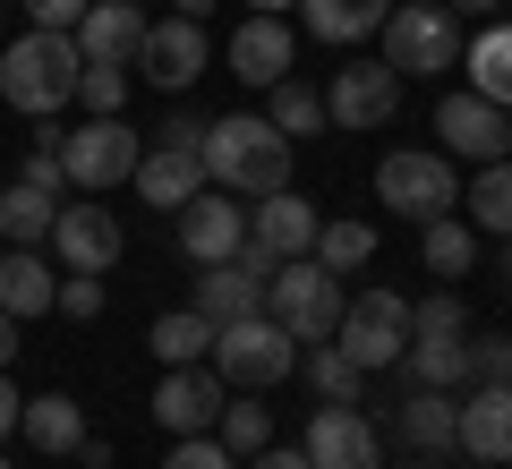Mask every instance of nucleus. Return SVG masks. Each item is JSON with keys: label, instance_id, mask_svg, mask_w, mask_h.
Returning <instances> with one entry per match:
<instances>
[{"label": "nucleus", "instance_id": "nucleus-45", "mask_svg": "<svg viewBox=\"0 0 512 469\" xmlns=\"http://www.w3.org/2000/svg\"><path fill=\"white\" fill-rule=\"evenodd\" d=\"M444 9H461V18H495V9H512V0H444Z\"/></svg>", "mask_w": 512, "mask_h": 469}, {"label": "nucleus", "instance_id": "nucleus-39", "mask_svg": "<svg viewBox=\"0 0 512 469\" xmlns=\"http://www.w3.org/2000/svg\"><path fill=\"white\" fill-rule=\"evenodd\" d=\"M461 359H470V384H512V342L495 333V342H461Z\"/></svg>", "mask_w": 512, "mask_h": 469}, {"label": "nucleus", "instance_id": "nucleus-1", "mask_svg": "<svg viewBox=\"0 0 512 469\" xmlns=\"http://www.w3.org/2000/svg\"><path fill=\"white\" fill-rule=\"evenodd\" d=\"M197 163H205V180L231 188V197H274V188H291V137H282L265 111H231V120H205Z\"/></svg>", "mask_w": 512, "mask_h": 469}, {"label": "nucleus", "instance_id": "nucleus-17", "mask_svg": "<svg viewBox=\"0 0 512 469\" xmlns=\"http://www.w3.org/2000/svg\"><path fill=\"white\" fill-rule=\"evenodd\" d=\"M214 418H222V376L214 367H163V384H154V427H171V435H214Z\"/></svg>", "mask_w": 512, "mask_h": 469}, {"label": "nucleus", "instance_id": "nucleus-22", "mask_svg": "<svg viewBox=\"0 0 512 469\" xmlns=\"http://www.w3.org/2000/svg\"><path fill=\"white\" fill-rule=\"evenodd\" d=\"M128 188H137L146 205H163V214H180V205H188V197L205 188V163L188 154V145H154V154H137Z\"/></svg>", "mask_w": 512, "mask_h": 469}, {"label": "nucleus", "instance_id": "nucleus-46", "mask_svg": "<svg viewBox=\"0 0 512 469\" xmlns=\"http://www.w3.org/2000/svg\"><path fill=\"white\" fill-rule=\"evenodd\" d=\"M214 9H222V0H171V18H197V26L214 18Z\"/></svg>", "mask_w": 512, "mask_h": 469}, {"label": "nucleus", "instance_id": "nucleus-52", "mask_svg": "<svg viewBox=\"0 0 512 469\" xmlns=\"http://www.w3.org/2000/svg\"><path fill=\"white\" fill-rule=\"evenodd\" d=\"M0 469H9V461H0Z\"/></svg>", "mask_w": 512, "mask_h": 469}, {"label": "nucleus", "instance_id": "nucleus-8", "mask_svg": "<svg viewBox=\"0 0 512 469\" xmlns=\"http://www.w3.org/2000/svg\"><path fill=\"white\" fill-rule=\"evenodd\" d=\"M137 128L111 111V120H86V128H69L60 137V171H69V197H94V188H120L128 171H137Z\"/></svg>", "mask_w": 512, "mask_h": 469}, {"label": "nucleus", "instance_id": "nucleus-28", "mask_svg": "<svg viewBox=\"0 0 512 469\" xmlns=\"http://www.w3.org/2000/svg\"><path fill=\"white\" fill-rule=\"evenodd\" d=\"M419 256H427V273H444V282H453V273L478 265V231H470L461 214H436V222H419Z\"/></svg>", "mask_w": 512, "mask_h": 469}, {"label": "nucleus", "instance_id": "nucleus-34", "mask_svg": "<svg viewBox=\"0 0 512 469\" xmlns=\"http://www.w3.org/2000/svg\"><path fill=\"white\" fill-rule=\"evenodd\" d=\"M265 94H274V111H265V120H274V128H282L291 145L325 128V94H316V86H299V77H282V86H265Z\"/></svg>", "mask_w": 512, "mask_h": 469}, {"label": "nucleus", "instance_id": "nucleus-49", "mask_svg": "<svg viewBox=\"0 0 512 469\" xmlns=\"http://www.w3.org/2000/svg\"><path fill=\"white\" fill-rule=\"evenodd\" d=\"M504 282H512V239H504Z\"/></svg>", "mask_w": 512, "mask_h": 469}, {"label": "nucleus", "instance_id": "nucleus-47", "mask_svg": "<svg viewBox=\"0 0 512 469\" xmlns=\"http://www.w3.org/2000/svg\"><path fill=\"white\" fill-rule=\"evenodd\" d=\"M18 359V316H0V367Z\"/></svg>", "mask_w": 512, "mask_h": 469}, {"label": "nucleus", "instance_id": "nucleus-11", "mask_svg": "<svg viewBox=\"0 0 512 469\" xmlns=\"http://www.w3.org/2000/svg\"><path fill=\"white\" fill-rule=\"evenodd\" d=\"M205 60H214V52H205V26L197 18H154L128 69L146 77V86H163V94H188L205 77Z\"/></svg>", "mask_w": 512, "mask_h": 469}, {"label": "nucleus", "instance_id": "nucleus-27", "mask_svg": "<svg viewBox=\"0 0 512 469\" xmlns=\"http://www.w3.org/2000/svg\"><path fill=\"white\" fill-rule=\"evenodd\" d=\"M18 435H26L35 452H77V444H86V410H77L69 393H35V401L18 410Z\"/></svg>", "mask_w": 512, "mask_h": 469}, {"label": "nucleus", "instance_id": "nucleus-13", "mask_svg": "<svg viewBox=\"0 0 512 469\" xmlns=\"http://www.w3.org/2000/svg\"><path fill=\"white\" fill-rule=\"evenodd\" d=\"M436 137L453 163H504L512 154V111H495L487 94H444L436 103Z\"/></svg>", "mask_w": 512, "mask_h": 469}, {"label": "nucleus", "instance_id": "nucleus-2", "mask_svg": "<svg viewBox=\"0 0 512 469\" xmlns=\"http://www.w3.org/2000/svg\"><path fill=\"white\" fill-rule=\"evenodd\" d=\"M77 69H86V52H77L69 35H18L9 52H0V103L26 111V120H52V111L77 103Z\"/></svg>", "mask_w": 512, "mask_h": 469}, {"label": "nucleus", "instance_id": "nucleus-12", "mask_svg": "<svg viewBox=\"0 0 512 469\" xmlns=\"http://www.w3.org/2000/svg\"><path fill=\"white\" fill-rule=\"evenodd\" d=\"M265 282H274V256H265V248L222 256V265H205V273H197V316H214V325L265 316Z\"/></svg>", "mask_w": 512, "mask_h": 469}, {"label": "nucleus", "instance_id": "nucleus-29", "mask_svg": "<svg viewBox=\"0 0 512 469\" xmlns=\"http://www.w3.org/2000/svg\"><path fill=\"white\" fill-rule=\"evenodd\" d=\"M52 214H60V205L35 197L26 180L0 188V239H9V248H43V239H52Z\"/></svg>", "mask_w": 512, "mask_h": 469}, {"label": "nucleus", "instance_id": "nucleus-16", "mask_svg": "<svg viewBox=\"0 0 512 469\" xmlns=\"http://www.w3.org/2000/svg\"><path fill=\"white\" fill-rule=\"evenodd\" d=\"M316 231H325V214H316L299 188H274V197H256V205H248V248H265L274 265L316 256Z\"/></svg>", "mask_w": 512, "mask_h": 469}, {"label": "nucleus", "instance_id": "nucleus-30", "mask_svg": "<svg viewBox=\"0 0 512 469\" xmlns=\"http://www.w3.org/2000/svg\"><path fill=\"white\" fill-rule=\"evenodd\" d=\"M154 359L163 367H197L205 350H214V316H197V307H180V316H154Z\"/></svg>", "mask_w": 512, "mask_h": 469}, {"label": "nucleus", "instance_id": "nucleus-31", "mask_svg": "<svg viewBox=\"0 0 512 469\" xmlns=\"http://www.w3.org/2000/svg\"><path fill=\"white\" fill-rule=\"evenodd\" d=\"M214 435H222V452H231V461H256V452L274 444V410H265L256 393H239V401H222Z\"/></svg>", "mask_w": 512, "mask_h": 469}, {"label": "nucleus", "instance_id": "nucleus-23", "mask_svg": "<svg viewBox=\"0 0 512 469\" xmlns=\"http://www.w3.org/2000/svg\"><path fill=\"white\" fill-rule=\"evenodd\" d=\"M52 290H60V273L43 265L35 248L0 256V316H18V325H26V316H52Z\"/></svg>", "mask_w": 512, "mask_h": 469}, {"label": "nucleus", "instance_id": "nucleus-18", "mask_svg": "<svg viewBox=\"0 0 512 469\" xmlns=\"http://www.w3.org/2000/svg\"><path fill=\"white\" fill-rule=\"evenodd\" d=\"M146 26H154V18L137 9V0H86V18L69 26V43L94 60V69H128L137 43H146Z\"/></svg>", "mask_w": 512, "mask_h": 469}, {"label": "nucleus", "instance_id": "nucleus-5", "mask_svg": "<svg viewBox=\"0 0 512 469\" xmlns=\"http://www.w3.org/2000/svg\"><path fill=\"white\" fill-rule=\"evenodd\" d=\"M205 367H214L231 393H265V384H282V376L299 367V342L274 325V316H239V325H214Z\"/></svg>", "mask_w": 512, "mask_h": 469}, {"label": "nucleus", "instance_id": "nucleus-40", "mask_svg": "<svg viewBox=\"0 0 512 469\" xmlns=\"http://www.w3.org/2000/svg\"><path fill=\"white\" fill-rule=\"evenodd\" d=\"M163 469H239V461H231V452H222V435H180Z\"/></svg>", "mask_w": 512, "mask_h": 469}, {"label": "nucleus", "instance_id": "nucleus-33", "mask_svg": "<svg viewBox=\"0 0 512 469\" xmlns=\"http://www.w3.org/2000/svg\"><path fill=\"white\" fill-rule=\"evenodd\" d=\"M367 256H376V222H325V231H316V265H325L333 282L359 273Z\"/></svg>", "mask_w": 512, "mask_h": 469}, {"label": "nucleus", "instance_id": "nucleus-21", "mask_svg": "<svg viewBox=\"0 0 512 469\" xmlns=\"http://www.w3.org/2000/svg\"><path fill=\"white\" fill-rule=\"evenodd\" d=\"M461 452L470 461H512V384H470L461 393Z\"/></svg>", "mask_w": 512, "mask_h": 469}, {"label": "nucleus", "instance_id": "nucleus-6", "mask_svg": "<svg viewBox=\"0 0 512 469\" xmlns=\"http://www.w3.org/2000/svg\"><path fill=\"white\" fill-rule=\"evenodd\" d=\"M342 299H350V290L333 282L316 256H291V265H274V282H265V316H274L291 342H333Z\"/></svg>", "mask_w": 512, "mask_h": 469}, {"label": "nucleus", "instance_id": "nucleus-15", "mask_svg": "<svg viewBox=\"0 0 512 469\" xmlns=\"http://www.w3.org/2000/svg\"><path fill=\"white\" fill-rule=\"evenodd\" d=\"M180 248L188 265H222V256L248 248V205H231V188H197L180 205Z\"/></svg>", "mask_w": 512, "mask_h": 469}, {"label": "nucleus", "instance_id": "nucleus-7", "mask_svg": "<svg viewBox=\"0 0 512 469\" xmlns=\"http://www.w3.org/2000/svg\"><path fill=\"white\" fill-rule=\"evenodd\" d=\"M333 350H342L359 376H384V367L410 350V299H402V290H359V299H342Z\"/></svg>", "mask_w": 512, "mask_h": 469}, {"label": "nucleus", "instance_id": "nucleus-25", "mask_svg": "<svg viewBox=\"0 0 512 469\" xmlns=\"http://www.w3.org/2000/svg\"><path fill=\"white\" fill-rule=\"evenodd\" d=\"M461 69H470V94H487L495 111H512V18H495L478 43H461Z\"/></svg>", "mask_w": 512, "mask_h": 469}, {"label": "nucleus", "instance_id": "nucleus-36", "mask_svg": "<svg viewBox=\"0 0 512 469\" xmlns=\"http://www.w3.org/2000/svg\"><path fill=\"white\" fill-rule=\"evenodd\" d=\"M77 103H86L94 120H111V111L128 103V69H94L86 60V69H77Z\"/></svg>", "mask_w": 512, "mask_h": 469}, {"label": "nucleus", "instance_id": "nucleus-50", "mask_svg": "<svg viewBox=\"0 0 512 469\" xmlns=\"http://www.w3.org/2000/svg\"><path fill=\"white\" fill-rule=\"evenodd\" d=\"M402 469H436V461H402Z\"/></svg>", "mask_w": 512, "mask_h": 469}, {"label": "nucleus", "instance_id": "nucleus-9", "mask_svg": "<svg viewBox=\"0 0 512 469\" xmlns=\"http://www.w3.org/2000/svg\"><path fill=\"white\" fill-rule=\"evenodd\" d=\"M120 248H128V231H120V214L111 205H86V197H60V214H52V256H60V273H111L120 265Z\"/></svg>", "mask_w": 512, "mask_h": 469}, {"label": "nucleus", "instance_id": "nucleus-51", "mask_svg": "<svg viewBox=\"0 0 512 469\" xmlns=\"http://www.w3.org/2000/svg\"><path fill=\"white\" fill-rule=\"evenodd\" d=\"M478 469H512V461H478Z\"/></svg>", "mask_w": 512, "mask_h": 469}, {"label": "nucleus", "instance_id": "nucleus-48", "mask_svg": "<svg viewBox=\"0 0 512 469\" xmlns=\"http://www.w3.org/2000/svg\"><path fill=\"white\" fill-rule=\"evenodd\" d=\"M248 9L256 18H282V9H299V0H248Z\"/></svg>", "mask_w": 512, "mask_h": 469}, {"label": "nucleus", "instance_id": "nucleus-44", "mask_svg": "<svg viewBox=\"0 0 512 469\" xmlns=\"http://www.w3.org/2000/svg\"><path fill=\"white\" fill-rule=\"evenodd\" d=\"M18 410H26V401H18V384L0 376V435H18Z\"/></svg>", "mask_w": 512, "mask_h": 469}, {"label": "nucleus", "instance_id": "nucleus-3", "mask_svg": "<svg viewBox=\"0 0 512 469\" xmlns=\"http://www.w3.org/2000/svg\"><path fill=\"white\" fill-rule=\"evenodd\" d=\"M384 69L393 77H444L461 60V9H444V0H393L384 9Z\"/></svg>", "mask_w": 512, "mask_h": 469}, {"label": "nucleus", "instance_id": "nucleus-43", "mask_svg": "<svg viewBox=\"0 0 512 469\" xmlns=\"http://www.w3.org/2000/svg\"><path fill=\"white\" fill-rule=\"evenodd\" d=\"M248 469H308V452H282V444H265V452H256Z\"/></svg>", "mask_w": 512, "mask_h": 469}, {"label": "nucleus", "instance_id": "nucleus-19", "mask_svg": "<svg viewBox=\"0 0 512 469\" xmlns=\"http://www.w3.org/2000/svg\"><path fill=\"white\" fill-rule=\"evenodd\" d=\"M299 69V43H291V26L282 18H239V35H231V77L239 86H282V77Z\"/></svg>", "mask_w": 512, "mask_h": 469}, {"label": "nucleus", "instance_id": "nucleus-20", "mask_svg": "<svg viewBox=\"0 0 512 469\" xmlns=\"http://www.w3.org/2000/svg\"><path fill=\"white\" fill-rule=\"evenodd\" d=\"M393 435H402L419 461H444V452H461V393H402V410H393Z\"/></svg>", "mask_w": 512, "mask_h": 469}, {"label": "nucleus", "instance_id": "nucleus-14", "mask_svg": "<svg viewBox=\"0 0 512 469\" xmlns=\"http://www.w3.org/2000/svg\"><path fill=\"white\" fill-rule=\"evenodd\" d=\"M393 111H402V77L384 69V60H350V69L325 86V120L350 128V137H359V128H384Z\"/></svg>", "mask_w": 512, "mask_h": 469}, {"label": "nucleus", "instance_id": "nucleus-42", "mask_svg": "<svg viewBox=\"0 0 512 469\" xmlns=\"http://www.w3.org/2000/svg\"><path fill=\"white\" fill-rule=\"evenodd\" d=\"M154 145H188V154H197V145H205V120H197V111H171V120L154 128Z\"/></svg>", "mask_w": 512, "mask_h": 469}, {"label": "nucleus", "instance_id": "nucleus-4", "mask_svg": "<svg viewBox=\"0 0 512 469\" xmlns=\"http://www.w3.org/2000/svg\"><path fill=\"white\" fill-rule=\"evenodd\" d=\"M376 205H393L402 222L461 214V171H453V154H436V145H393V154L376 163Z\"/></svg>", "mask_w": 512, "mask_h": 469}, {"label": "nucleus", "instance_id": "nucleus-32", "mask_svg": "<svg viewBox=\"0 0 512 469\" xmlns=\"http://www.w3.org/2000/svg\"><path fill=\"white\" fill-rule=\"evenodd\" d=\"M299 376L316 384V401H359V384H367L333 342H299Z\"/></svg>", "mask_w": 512, "mask_h": 469}, {"label": "nucleus", "instance_id": "nucleus-38", "mask_svg": "<svg viewBox=\"0 0 512 469\" xmlns=\"http://www.w3.org/2000/svg\"><path fill=\"white\" fill-rule=\"evenodd\" d=\"M18 180L26 188H35V197H69V171H60V145H35V154H26V163H18Z\"/></svg>", "mask_w": 512, "mask_h": 469}, {"label": "nucleus", "instance_id": "nucleus-41", "mask_svg": "<svg viewBox=\"0 0 512 469\" xmlns=\"http://www.w3.org/2000/svg\"><path fill=\"white\" fill-rule=\"evenodd\" d=\"M26 26H43V35H69L77 18H86V0H18Z\"/></svg>", "mask_w": 512, "mask_h": 469}, {"label": "nucleus", "instance_id": "nucleus-35", "mask_svg": "<svg viewBox=\"0 0 512 469\" xmlns=\"http://www.w3.org/2000/svg\"><path fill=\"white\" fill-rule=\"evenodd\" d=\"M410 342H470V307H461V290H427V299L410 307Z\"/></svg>", "mask_w": 512, "mask_h": 469}, {"label": "nucleus", "instance_id": "nucleus-26", "mask_svg": "<svg viewBox=\"0 0 512 469\" xmlns=\"http://www.w3.org/2000/svg\"><path fill=\"white\" fill-rule=\"evenodd\" d=\"M384 9H393V0H299V26H308L316 43H367L384 26Z\"/></svg>", "mask_w": 512, "mask_h": 469}, {"label": "nucleus", "instance_id": "nucleus-37", "mask_svg": "<svg viewBox=\"0 0 512 469\" xmlns=\"http://www.w3.org/2000/svg\"><path fill=\"white\" fill-rule=\"evenodd\" d=\"M52 307H60V316H77V325H94V316H103V273H60Z\"/></svg>", "mask_w": 512, "mask_h": 469}, {"label": "nucleus", "instance_id": "nucleus-24", "mask_svg": "<svg viewBox=\"0 0 512 469\" xmlns=\"http://www.w3.org/2000/svg\"><path fill=\"white\" fill-rule=\"evenodd\" d=\"M461 222L478 239H512V154L504 163H478V180L461 188Z\"/></svg>", "mask_w": 512, "mask_h": 469}, {"label": "nucleus", "instance_id": "nucleus-10", "mask_svg": "<svg viewBox=\"0 0 512 469\" xmlns=\"http://www.w3.org/2000/svg\"><path fill=\"white\" fill-rule=\"evenodd\" d=\"M299 452H308V469H384V435L359 401H325L308 418V444Z\"/></svg>", "mask_w": 512, "mask_h": 469}]
</instances>
